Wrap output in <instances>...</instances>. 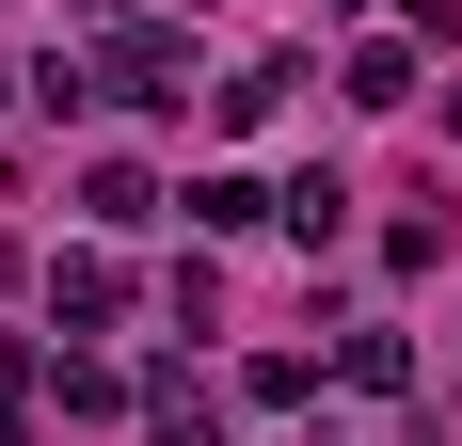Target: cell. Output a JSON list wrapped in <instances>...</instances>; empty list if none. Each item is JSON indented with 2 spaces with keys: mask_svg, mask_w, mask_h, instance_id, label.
Listing matches in <instances>:
<instances>
[{
  "mask_svg": "<svg viewBox=\"0 0 462 446\" xmlns=\"http://www.w3.org/2000/svg\"><path fill=\"white\" fill-rule=\"evenodd\" d=\"M335 96H351V112H399V96H415V48H399V33H367L351 64H335Z\"/></svg>",
  "mask_w": 462,
  "mask_h": 446,
  "instance_id": "obj_5",
  "label": "cell"
},
{
  "mask_svg": "<svg viewBox=\"0 0 462 446\" xmlns=\"http://www.w3.org/2000/svg\"><path fill=\"white\" fill-rule=\"evenodd\" d=\"M64 414H143V367H112V351H64Z\"/></svg>",
  "mask_w": 462,
  "mask_h": 446,
  "instance_id": "obj_10",
  "label": "cell"
},
{
  "mask_svg": "<svg viewBox=\"0 0 462 446\" xmlns=\"http://www.w3.org/2000/svg\"><path fill=\"white\" fill-rule=\"evenodd\" d=\"M399 16H415V33H447V16H462V0H399Z\"/></svg>",
  "mask_w": 462,
  "mask_h": 446,
  "instance_id": "obj_12",
  "label": "cell"
},
{
  "mask_svg": "<svg viewBox=\"0 0 462 446\" xmlns=\"http://www.w3.org/2000/svg\"><path fill=\"white\" fill-rule=\"evenodd\" d=\"M128 319V271L112 256H48V335H112Z\"/></svg>",
  "mask_w": 462,
  "mask_h": 446,
  "instance_id": "obj_2",
  "label": "cell"
},
{
  "mask_svg": "<svg viewBox=\"0 0 462 446\" xmlns=\"http://www.w3.org/2000/svg\"><path fill=\"white\" fill-rule=\"evenodd\" d=\"M287 239H303V256H335V239H351V176H287Z\"/></svg>",
  "mask_w": 462,
  "mask_h": 446,
  "instance_id": "obj_6",
  "label": "cell"
},
{
  "mask_svg": "<svg viewBox=\"0 0 462 446\" xmlns=\"http://www.w3.org/2000/svg\"><path fill=\"white\" fill-rule=\"evenodd\" d=\"M96 96H128V112H191V33H96Z\"/></svg>",
  "mask_w": 462,
  "mask_h": 446,
  "instance_id": "obj_1",
  "label": "cell"
},
{
  "mask_svg": "<svg viewBox=\"0 0 462 446\" xmlns=\"http://www.w3.org/2000/svg\"><path fill=\"white\" fill-rule=\"evenodd\" d=\"M239 399H255V414H303V399H319V367H303V351H255V367H239Z\"/></svg>",
  "mask_w": 462,
  "mask_h": 446,
  "instance_id": "obj_11",
  "label": "cell"
},
{
  "mask_svg": "<svg viewBox=\"0 0 462 446\" xmlns=\"http://www.w3.org/2000/svg\"><path fill=\"white\" fill-rule=\"evenodd\" d=\"M80 208L128 239V223H160V176H143V160H96V176H80Z\"/></svg>",
  "mask_w": 462,
  "mask_h": 446,
  "instance_id": "obj_9",
  "label": "cell"
},
{
  "mask_svg": "<svg viewBox=\"0 0 462 446\" xmlns=\"http://www.w3.org/2000/svg\"><path fill=\"white\" fill-rule=\"evenodd\" d=\"M287 191H255V176H191V239H239V223H272Z\"/></svg>",
  "mask_w": 462,
  "mask_h": 446,
  "instance_id": "obj_8",
  "label": "cell"
},
{
  "mask_svg": "<svg viewBox=\"0 0 462 446\" xmlns=\"http://www.w3.org/2000/svg\"><path fill=\"white\" fill-rule=\"evenodd\" d=\"M447 128H462V96H447Z\"/></svg>",
  "mask_w": 462,
  "mask_h": 446,
  "instance_id": "obj_13",
  "label": "cell"
},
{
  "mask_svg": "<svg viewBox=\"0 0 462 446\" xmlns=\"http://www.w3.org/2000/svg\"><path fill=\"white\" fill-rule=\"evenodd\" d=\"M0 96H16V80H0Z\"/></svg>",
  "mask_w": 462,
  "mask_h": 446,
  "instance_id": "obj_14",
  "label": "cell"
},
{
  "mask_svg": "<svg viewBox=\"0 0 462 446\" xmlns=\"http://www.w3.org/2000/svg\"><path fill=\"white\" fill-rule=\"evenodd\" d=\"M143 446H224V399L191 367H143Z\"/></svg>",
  "mask_w": 462,
  "mask_h": 446,
  "instance_id": "obj_3",
  "label": "cell"
},
{
  "mask_svg": "<svg viewBox=\"0 0 462 446\" xmlns=\"http://www.w3.org/2000/svg\"><path fill=\"white\" fill-rule=\"evenodd\" d=\"M335 383H351V399H415V335H335Z\"/></svg>",
  "mask_w": 462,
  "mask_h": 446,
  "instance_id": "obj_4",
  "label": "cell"
},
{
  "mask_svg": "<svg viewBox=\"0 0 462 446\" xmlns=\"http://www.w3.org/2000/svg\"><path fill=\"white\" fill-rule=\"evenodd\" d=\"M287 80H303V64L272 48V64H239V80H208V112H224V128H272V112H287Z\"/></svg>",
  "mask_w": 462,
  "mask_h": 446,
  "instance_id": "obj_7",
  "label": "cell"
}]
</instances>
